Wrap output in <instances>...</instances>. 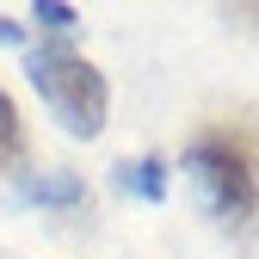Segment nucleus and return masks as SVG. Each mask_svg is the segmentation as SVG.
Masks as SVG:
<instances>
[{
	"instance_id": "obj_8",
	"label": "nucleus",
	"mask_w": 259,
	"mask_h": 259,
	"mask_svg": "<svg viewBox=\"0 0 259 259\" xmlns=\"http://www.w3.org/2000/svg\"><path fill=\"white\" fill-rule=\"evenodd\" d=\"M241 19H259V7H247V13H241Z\"/></svg>"
},
{
	"instance_id": "obj_1",
	"label": "nucleus",
	"mask_w": 259,
	"mask_h": 259,
	"mask_svg": "<svg viewBox=\"0 0 259 259\" xmlns=\"http://www.w3.org/2000/svg\"><path fill=\"white\" fill-rule=\"evenodd\" d=\"M185 167L198 173V185L210 191V204L222 222H259V130L253 123H216L191 142Z\"/></svg>"
},
{
	"instance_id": "obj_5",
	"label": "nucleus",
	"mask_w": 259,
	"mask_h": 259,
	"mask_svg": "<svg viewBox=\"0 0 259 259\" xmlns=\"http://www.w3.org/2000/svg\"><path fill=\"white\" fill-rule=\"evenodd\" d=\"M31 19H44V25H56V31H68V25H74V7H62V0H44Z\"/></svg>"
},
{
	"instance_id": "obj_2",
	"label": "nucleus",
	"mask_w": 259,
	"mask_h": 259,
	"mask_svg": "<svg viewBox=\"0 0 259 259\" xmlns=\"http://www.w3.org/2000/svg\"><path fill=\"white\" fill-rule=\"evenodd\" d=\"M31 87H37V99L62 117L68 136H99L105 130V111H111V93H105V74L93 68V62L68 44H44L31 50Z\"/></svg>"
},
{
	"instance_id": "obj_4",
	"label": "nucleus",
	"mask_w": 259,
	"mask_h": 259,
	"mask_svg": "<svg viewBox=\"0 0 259 259\" xmlns=\"http://www.w3.org/2000/svg\"><path fill=\"white\" fill-rule=\"evenodd\" d=\"M123 185L142 191V198H160V191H167V173H160V160H136V167H123Z\"/></svg>"
},
{
	"instance_id": "obj_3",
	"label": "nucleus",
	"mask_w": 259,
	"mask_h": 259,
	"mask_svg": "<svg viewBox=\"0 0 259 259\" xmlns=\"http://www.w3.org/2000/svg\"><path fill=\"white\" fill-rule=\"evenodd\" d=\"M25 154V123H19V105L0 93V167H13Z\"/></svg>"
},
{
	"instance_id": "obj_7",
	"label": "nucleus",
	"mask_w": 259,
	"mask_h": 259,
	"mask_svg": "<svg viewBox=\"0 0 259 259\" xmlns=\"http://www.w3.org/2000/svg\"><path fill=\"white\" fill-rule=\"evenodd\" d=\"M25 31H19V19H0V44H19Z\"/></svg>"
},
{
	"instance_id": "obj_6",
	"label": "nucleus",
	"mask_w": 259,
	"mask_h": 259,
	"mask_svg": "<svg viewBox=\"0 0 259 259\" xmlns=\"http://www.w3.org/2000/svg\"><path fill=\"white\" fill-rule=\"evenodd\" d=\"M74 191H80L74 179H62V173H56V179H37V185H31V198H74Z\"/></svg>"
}]
</instances>
